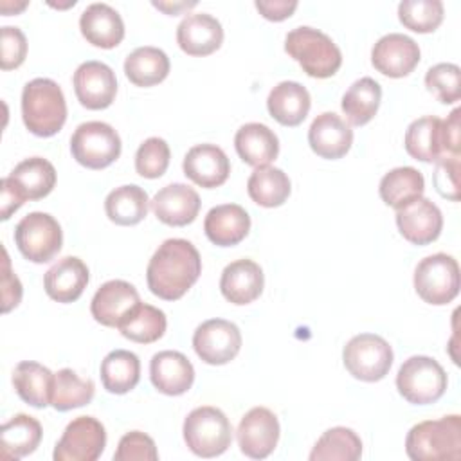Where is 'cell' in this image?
Wrapping results in <instances>:
<instances>
[{
	"label": "cell",
	"mask_w": 461,
	"mask_h": 461,
	"mask_svg": "<svg viewBox=\"0 0 461 461\" xmlns=\"http://www.w3.org/2000/svg\"><path fill=\"white\" fill-rule=\"evenodd\" d=\"M436 191L452 202L459 200V155H447L436 162L434 169Z\"/></svg>",
	"instance_id": "cell-47"
},
{
	"label": "cell",
	"mask_w": 461,
	"mask_h": 461,
	"mask_svg": "<svg viewBox=\"0 0 461 461\" xmlns=\"http://www.w3.org/2000/svg\"><path fill=\"white\" fill-rule=\"evenodd\" d=\"M223 27L209 13H191L176 27V43L189 56H209L221 47Z\"/></svg>",
	"instance_id": "cell-22"
},
{
	"label": "cell",
	"mask_w": 461,
	"mask_h": 461,
	"mask_svg": "<svg viewBox=\"0 0 461 461\" xmlns=\"http://www.w3.org/2000/svg\"><path fill=\"white\" fill-rule=\"evenodd\" d=\"M425 86L443 104H452L461 97V68L456 63H438L425 74Z\"/></svg>",
	"instance_id": "cell-43"
},
{
	"label": "cell",
	"mask_w": 461,
	"mask_h": 461,
	"mask_svg": "<svg viewBox=\"0 0 461 461\" xmlns=\"http://www.w3.org/2000/svg\"><path fill=\"white\" fill-rule=\"evenodd\" d=\"M362 456V441L353 429L331 427L313 445L310 461H357Z\"/></svg>",
	"instance_id": "cell-40"
},
{
	"label": "cell",
	"mask_w": 461,
	"mask_h": 461,
	"mask_svg": "<svg viewBox=\"0 0 461 461\" xmlns=\"http://www.w3.org/2000/svg\"><path fill=\"white\" fill-rule=\"evenodd\" d=\"M414 290L429 304L441 306L459 294V265L456 258L438 252L423 258L414 270Z\"/></svg>",
	"instance_id": "cell-9"
},
{
	"label": "cell",
	"mask_w": 461,
	"mask_h": 461,
	"mask_svg": "<svg viewBox=\"0 0 461 461\" xmlns=\"http://www.w3.org/2000/svg\"><path fill=\"white\" fill-rule=\"evenodd\" d=\"M25 203L20 189L9 176H4L0 182V220H9L14 211Z\"/></svg>",
	"instance_id": "cell-49"
},
{
	"label": "cell",
	"mask_w": 461,
	"mask_h": 461,
	"mask_svg": "<svg viewBox=\"0 0 461 461\" xmlns=\"http://www.w3.org/2000/svg\"><path fill=\"white\" fill-rule=\"evenodd\" d=\"M310 106V92L297 81L277 83L267 97L268 113L283 126H299L306 119Z\"/></svg>",
	"instance_id": "cell-28"
},
{
	"label": "cell",
	"mask_w": 461,
	"mask_h": 461,
	"mask_svg": "<svg viewBox=\"0 0 461 461\" xmlns=\"http://www.w3.org/2000/svg\"><path fill=\"white\" fill-rule=\"evenodd\" d=\"M140 303L137 288L122 279L103 283L92 297V317L108 328H117L119 322Z\"/></svg>",
	"instance_id": "cell-17"
},
{
	"label": "cell",
	"mask_w": 461,
	"mask_h": 461,
	"mask_svg": "<svg viewBox=\"0 0 461 461\" xmlns=\"http://www.w3.org/2000/svg\"><path fill=\"white\" fill-rule=\"evenodd\" d=\"M263 285L265 277L261 267L247 258L229 263L220 277L221 295L236 306L256 301L263 292Z\"/></svg>",
	"instance_id": "cell-23"
},
{
	"label": "cell",
	"mask_w": 461,
	"mask_h": 461,
	"mask_svg": "<svg viewBox=\"0 0 461 461\" xmlns=\"http://www.w3.org/2000/svg\"><path fill=\"white\" fill-rule=\"evenodd\" d=\"M95 393V384L90 378H79L76 371L63 367L54 373V387L50 405L59 411H70L83 407L92 402Z\"/></svg>",
	"instance_id": "cell-41"
},
{
	"label": "cell",
	"mask_w": 461,
	"mask_h": 461,
	"mask_svg": "<svg viewBox=\"0 0 461 461\" xmlns=\"http://www.w3.org/2000/svg\"><path fill=\"white\" fill-rule=\"evenodd\" d=\"M342 360L353 378L362 382H378L393 366V348L380 335L358 333L344 346Z\"/></svg>",
	"instance_id": "cell-10"
},
{
	"label": "cell",
	"mask_w": 461,
	"mask_h": 461,
	"mask_svg": "<svg viewBox=\"0 0 461 461\" xmlns=\"http://www.w3.org/2000/svg\"><path fill=\"white\" fill-rule=\"evenodd\" d=\"M149 205L153 214L162 223L171 227H184L194 221L202 202L191 185L175 182L158 189Z\"/></svg>",
	"instance_id": "cell-18"
},
{
	"label": "cell",
	"mask_w": 461,
	"mask_h": 461,
	"mask_svg": "<svg viewBox=\"0 0 461 461\" xmlns=\"http://www.w3.org/2000/svg\"><path fill=\"white\" fill-rule=\"evenodd\" d=\"M103 387L112 394H126L140 380V360L133 351L113 349L101 362Z\"/></svg>",
	"instance_id": "cell-35"
},
{
	"label": "cell",
	"mask_w": 461,
	"mask_h": 461,
	"mask_svg": "<svg viewBox=\"0 0 461 461\" xmlns=\"http://www.w3.org/2000/svg\"><path fill=\"white\" fill-rule=\"evenodd\" d=\"M149 378L158 393L180 396L191 389L194 382V367L184 353L164 349L151 357Z\"/></svg>",
	"instance_id": "cell-19"
},
{
	"label": "cell",
	"mask_w": 461,
	"mask_h": 461,
	"mask_svg": "<svg viewBox=\"0 0 461 461\" xmlns=\"http://www.w3.org/2000/svg\"><path fill=\"white\" fill-rule=\"evenodd\" d=\"M459 115L461 110L456 108L445 121H443V135H445V144H447V153L448 155H459L461 140H459Z\"/></svg>",
	"instance_id": "cell-51"
},
{
	"label": "cell",
	"mask_w": 461,
	"mask_h": 461,
	"mask_svg": "<svg viewBox=\"0 0 461 461\" xmlns=\"http://www.w3.org/2000/svg\"><path fill=\"white\" fill-rule=\"evenodd\" d=\"M425 191L423 175L411 166H400L385 173L380 180L378 193L384 203L393 209H402L421 198Z\"/></svg>",
	"instance_id": "cell-32"
},
{
	"label": "cell",
	"mask_w": 461,
	"mask_h": 461,
	"mask_svg": "<svg viewBox=\"0 0 461 461\" xmlns=\"http://www.w3.org/2000/svg\"><path fill=\"white\" fill-rule=\"evenodd\" d=\"M182 169L196 185L212 189L225 184L230 173V162L216 144H196L185 153Z\"/></svg>",
	"instance_id": "cell-21"
},
{
	"label": "cell",
	"mask_w": 461,
	"mask_h": 461,
	"mask_svg": "<svg viewBox=\"0 0 461 461\" xmlns=\"http://www.w3.org/2000/svg\"><path fill=\"white\" fill-rule=\"evenodd\" d=\"M441 0H402L398 4V18L403 27L414 32H434L443 22Z\"/></svg>",
	"instance_id": "cell-42"
},
{
	"label": "cell",
	"mask_w": 461,
	"mask_h": 461,
	"mask_svg": "<svg viewBox=\"0 0 461 461\" xmlns=\"http://www.w3.org/2000/svg\"><path fill=\"white\" fill-rule=\"evenodd\" d=\"M106 447L104 425L94 416H77L54 447V461H95Z\"/></svg>",
	"instance_id": "cell-11"
},
{
	"label": "cell",
	"mask_w": 461,
	"mask_h": 461,
	"mask_svg": "<svg viewBox=\"0 0 461 461\" xmlns=\"http://www.w3.org/2000/svg\"><path fill=\"white\" fill-rule=\"evenodd\" d=\"M0 67L2 70H11L18 68L27 56V40L22 29L13 27V25H4L0 32Z\"/></svg>",
	"instance_id": "cell-46"
},
{
	"label": "cell",
	"mask_w": 461,
	"mask_h": 461,
	"mask_svg": "<svg viewBox=\"0 0 461 461\" xmlns=\"http://www.w3.org/2000/svg\"><path fill=\"white\" fill-rule=\"evenodd\" d=\"M22 119L32 135H56L67 121V103L59 85L49 77L31 79L22 90Z\"/></svg>",
	"instance_id": "cell-2"
},
{
	"label": "cell",
	"mask_w": 461,
	"mask_h": 461,
	"mask_svg": "<svg viewBox=\"0 0 461 461\" xmlns=\"http://www.w3.org/2000/svg\"><path fill=\"white\" fill-rule=\"evenodd\" d=\"M184 441L198 457L221 456L232 441V425L223 411L203 405L193 409L184 420Z\"/></svg>",
	"instance_id": "cell-5"
},
{
	"label": "cell",
	"mask_w": 461,
	"mask_h": 461,
	"mask_svg": "<svg viewBox=\"0 0 461 461\" xmlns=\"http://www.w3.org/2000/svg\"><path fill=\"white\" fill-rule=\"evenodd\" d=\"M88 285V267L76 256L58 259L43 276L47 295L58 303H74Z\"/></svg>",
	"instance_id": "cell-24"
},
{
	"label": "cell",
	"mask_w": 461,
	"mask_h": 461,
	"mask_svg": "<svg viewBox=\"0 0 461 461\" xmlns=\"http://www.w3.org/2000/svg\"><path fill=\"white\" fill-rule=\"evenodd\" d=\"M83 38L94 47L113 49L124 38V22L121 14L108 4H90L79 16Z\"/></svg>",
	"instance_id": "cell-25"
},
{
	"label": "cell",
	"mask_w": 461,
	"mask_h": 461,
	"mask_svg": "<svg viewBox=\"0 0 461 461\" xmlns=\"http://www.w3.org/2000/svg\"><path fill=\"white\" fill-rule=\"evenodd\" d=\"M13 385L25 403L43 409L52 400L54 373L38 362L23 360L13 371Z\"/></svg>",
	"instance_id": "cell-30"
},
{
	"label": "cell",
	"mask_w": 461,
	"mask_h": 461,
	"mask_svg": "<svg viewBox=\"0 0 461 461\" xmlns=\"http://www.w3.org/2000/svg\"><path fill=\"white\" fill-rule=\"evenodd\" d=\"M240 450L250 459L268 457L279 441V421L267 407H252L236 430Z\"/></svg>",
	"instance_id": "cell-13"
},
{
	"label": "cell",
	"mask_w": 461,
	"mask_h": 461,
	"mask_svg": "<svg viewBox=\"0 0 461 461\" xmlns=\"http://www.w3.org/2000/svg\"><path fill=\"white\" fill-rule=\"evenodd\" d=\"M412 461H456L461 457V418L448 414L416 423L405 438Z\"/></svg>",
	"instance_id": "cell-3"
},
{
	"label": "cell",
	"mask_w": 461,
	"mask_h": 461,
	"mask_svg": "<svg viewBox=\"0 0 461 461\" xmlns=\"http://www.w3.org/2000/svg\"><path fill=\"white\" fill-rule=\"evenodd\" d=\"M202 259L196 247L184 238L166 240L146 268L148 288L164 301L180 299L200 277Z\"/></svg>",
	"instance_id": "cell-1"
},
{
	"label": "cell",
	"mask_w": 461,
	"mask_h": 461,
	"mask_svg": "<svg viewBox=\"0 0 461 461\" xmlns=\"http://www.w3.org/2000/svg\"><path fill=\"white\" fill-rule=\"evenodd\" d=\"M396 225L409 243L429 245L441 234L443 214L434 202L421 196L396 211Z\"/></svg>",
	"instance_id": "cell-16"
},
{
	"label": "cell",
	"mask_w": 461,
	"mask_h": 461,
	"mask_svg": "<svg viewBox=\"0 0 461 461\" xmlns=\"http://www.w3.org/2000/svg\"><path fill=\"white\" fill-rule=\"evenodd\" d=\"M171 63L167 54L151 45L137 47L124 59V74L135 86H153L162 83L169 74Z\"/></svg>",
	"instance_id": "cell-31"
},
{
	"label": "cell",
	"mask_w": 461,
	"mask_h": 461,
	"mask_svg": "<svg viewBox=\"0 0 461 461\" xmlns=\"http://www.w3.org/2000/svg\"><path fill=\"white\" fill-rule=\"evenodd\" d=\"M234 148L245 164L263 167L276 160L279 153V139L267 124L247 122L236 131Z\"/></svg>",
	"instance_id": "cell-29"
},
{
	"label": "cell",
	"mask_w": 461,
	"mask_h": 461,
	"mask_svg": "<svg viewBox=\"0 0 461 461\" xmlns=\"http://www.w3.org/2000/svg\"><path fill=\"white\" fill-rule=\"evenodd\" d=\"M167 328L166 313L151 304L139 303L117 326L124 339L139 344H151L158 340Z\"/></svg>",
	"instance_id": "cell-39"
},
{
	"label": "cell",
	"mask_w": 461,
	"mask_h": 461,
	"mask_svg": "<svg viewBox=\"0 0 461 461\" xmlns=\"http://www.w3.org/2000/svg\"><path fill=\"white\" fill-rule=\"evenodd\" d=\"M43 430L36 418L29 414H14L9 421H5L0 429V445L5 457H25L32 454L40 441Z\"/></svg>",
	"instance_id": "cell-36"
},
{
	"label": "cell",
	"mask_w": 461,
	"mask_h": 461,
	"mask_svg": "<svg viewBox=\"0 0 461 461\" xmlns=\"http://www.w3.org/2000/svg\"><path fill=\"white\" fill-rule=\"evenodd\" d=\"M27 7V2H14V4H9L7 0H4L2 4H0V9H2V13L5 14V16H9V14H14V13H20V11H23Z\"/></svg>",
	"instance_id": "cell-53"
},
{
	"label": "cell",
	"mask_w": 461,
	"mask_h": 461,
	"mask_svg": "<svg viewBox=\"0 0 461 461\" xmlns=\"http://www.w3.org/2000/svg\"><path fill=\"white\" fill-rule=\"evenodd\" d=\"M292 185L288 175L274 166L256 167L247 180L250 200L261 207H279L290 196Z\"/></svg>",
	"instance_id": "cell-38"
},
{
	"label": "cell",
	"mask_w": 461,
	"mask_h": 461,
	"mask_svg": "<svg viewBox=\"0 0 461 461\" xmlns=\"http://www.w3.org/2000/svg\"><path fill=\"white\" fill-rule=\"evenodd\" d=\"M74 92L77 101L88 110L108 108L117 94L115 72L103 61L81 63L72 77Z\"/></svg>",
	"instance_id": "cell-14"
},
{
	"label": "cell",
	"mask_w": 461,
	"mask_h": 461,
	"mask_svg": "<svg viewBox=\"0 0 461 461\" xmlns=\"http://www.w3.org/2000/svg\"><path fill=\"white\" fill-rule=\"evenodd\" d=\"M2 252H4V259H2V312L7 313L20 304L23 290H22L20 279L11 270V261H9L7 250L2 249Z\"/></svg>",
	"instance_id": "cell-48"
},
{
	"label": "cell",
	"mask_w": 461,
	"mask_h": 461,
	"mask_svg": "<svg viewBox=\"0 0 461 461\" xmlns=\"http://www.w3.org/2000/svg\"><path fill=\"white\" fill-rule=\"evenodd\" d=\"M25 200L45 198L56 185V169L43 157H29L7 175Z\"/></svg>",
	"instance_id": "cell-33"
},
{
	"label": "cell",
	"mask_w": 461,
	"mask_h": 461,
	"mask_svg": "<svg viewBox=\"0 0 461 461\" xmlns=\"http://www.w3.org/2000/svg\"><path fill=\"white\" fill-rule=\"evenodd\" d=\"M308 144L319 157L337 160L349 151L353 144V130L340 115L322 112L308 128Z\"/></svg>",
	"instance_id": "cell-20"
},
{
	"label": "cell",
	"mask_w": 461,
	"mask_h": 461,
	"mask_svg": "<svg viewBox=\"0 0 461 461\" xmlns=\"http://www.w3.org/2000/svg\"><path fill=\"white\" fill-rule=\"evenodd\" d=\"M194 5H196V2H173V4L171 2H153V7L164 11L166 14H173V16L185 9H191Z\"/></svg>",
	"instance_id": "cell-52"
},
{
	"label": "cell",
	"mask_w": 461,
	"mask_h": 461,
	"mask_svg": "<svg viewBox=\"0 0 461 461\" xmlns=\"http://www.w3.org/2000/svg\"><path fill=\"white\" fill-rule=\"evenodd\" d=\"M447 373L443 366L425 355L409 357L398 369L396 389L414 405H429L438 402L447 391Z\"/></svg>",
	"instance_id": "cell-6"
},
{
	"label": "cell",
	"mask_w": 461,
	"mask_h": 461,
	"mask_svg": "<svg viewBox=\"0 0 461 461\" xmlns=\"http://www.w3.org/2000/svg\"><path fill=\"white\" fill-rule=\"evenodd\" d=\"M420 47L418 43L402 32L384 34L371 50L373 67L387 77H405L420 63Z\"/></svg>",
	"instance_id": "cell-15"
},
{
	"label": "cell",
	"mask_w": 461,
	"mask_h": 461,
	"mask_svg": "<svg viewBox=\"0 0 461 461\" xmlns=\"http://www.w3.org/2000/svg\"><path fill=\"white\" fill-rule=\"evenodd\" d=\"M148 207H149L148 193L137 184H126V185L115 187L104 198V211L108 220L122 227L140 223L148 214Z\"/></svg>",
	"instance_id": "cell-34"
},
{
	"label": "cell",
	"mask_w": 461,
	"mask_h": 461,
	"mask_svg": "<svg viewBox=\"0 0 461 461\" xmlns=\"http://www.w3.org/2000/svg\"><path fill=\"white\" fill-rule=\"evenodd\" d=\"M285 50L310 77H331L342 65V52L337 43L326 32L308 25L295 27L286 34Z\"/></svg>",
	"instance_id": "cell-4"
},
{
	"label": "cell",
	"mask_w": 461,
	"mask_h": 461,
	"mask_svg": "<svg viewBox=\"0 0 461 461\" xmlns=\"http://www.w3.org/2000/svg\"><path fill=\"white\" fill-rule=\"evenodd\" d=\"M209 241L218 247H232L245 240L250 230V216L238 203H221L209 209L203 220Z\"/></svg>",
	"instance_id": "cell-26"
},
{
	"label": "cell",
	"mask_w": 461,
	"mask_h": 461,
	"mask_svg": "<svg viewBox=\"0 0 461 461\" xmlns=\"http://www.w3.org/2000/svg\"><path fill=\"white\" fill-rule=\"evenodd\" d=\"M193 348L205 364L223 366L240 353V328L225 319H209L194 330Z\"/></svg>",
	"instance_id": "cell-12"
},
{
	"label": "cell",
	"mask_w": 461,
	"mask_h": 461,
	"mask_svg": "<svg viewBox=\"0 0 461 461\" xmlns=\"http://www.w3.org/2000/svg\"><path fill=\"white\" fill-rule=\"evenodd\" d=\"M382 101V86L373 77L357 79L342 95L340 108L353 126L367 124L378 112Z\"/></svg>",
	"instance_id": "cell-37"
},
{
	"label": "cell",
	"mask_w": 461,
	"mask_h": 461,
	"mask_svg": "<svg viewBox=\"0 0 461 461\" xmlns=\"http://www.w3.org/2000/svg\"><path fill=\"white\" fill-rule=\"evenodd\" d=\"M169 144L160 137L146 139L135 153V169L144 178H158L169 166Z\"/></svg>",
	"instance_id": "cell-44"
},
{
	"label": "cell",
	"mask_w": 461,
	"mask_h": 461,
	"mask_svg": "<svg viewBox=\"0 0 461 461\" xmlns=\"http://www.w3.org/2000/svg\"><path fill=\"white\" fill-rule=\"evenodd\" d=\"M254 5L259 14L270 22H283L297 9L295 0H256Z\"/></svg>",
	"instance_id": "cell-50"
},
{
	"label": "cell",
	"mask_w": 461,
	"mask_h": 461,
	"mask_svg": "<svg viewBox=\"0 0 461 461\" xmlns=\"http://www.w3.org/2000/svg\"><path fill=\"white\" fill-rule=\"evenodd\" d=\"M113 459L115 461H157L158 452H157L155 441L148 434L140 430H131L119 439Z\"/></svg>",
	"instance_id": "cell-45"
},
{
	"label": "cell",
	"mask_w": 461,
	"mask_h": 461,
	"mask_svg": "<svg viewBox=\"0 0 461 461\" xmlns=\"http://www.w3.org/2000/svg\"><path fill=\"white\" fill-rule=\"evenodd\" d=\"M119 133L103 121L79 124L70 137V153L77 164L88 169H103L113 164L121 155Z\"/></svg>",
	"instance_id": "cell-7"
},
{
	"label": "cell",
	"mask_w": 461,
	"mask_h": 461,
	"mask_svg": "<svg viewBox=\"0 0 461 461\" xmlns=\"http://www.w3.org/2000/svg\"><path fill=\"white\" fill-rule=\"evenodd\" d=\"M403 144L407 153L416 160L436 164L445 158L448 153L443 135V119L436 115L414 119L405 130Z\"/></svg>",
	"instance_id": "cell-27"
},
{
	"label": "cell",
	"mask_w": 461,
	"mask_h": 461,
	"mask_svg": "<svg viewBox=\"0 0 461 461\" xmlns=\"http://www.w3.org/2000/svg\"><path fill=\"white\" fill-rule=\"evenodd\" d=\"M14 243L25 259L47 263L61 250L63 230L52 214L34 211L16 223Z\"/></svg>",
	"instance_id": "cell-8"
}]
</instances>
